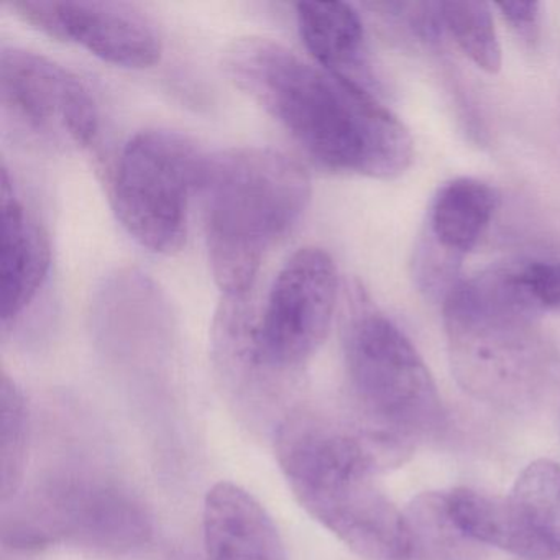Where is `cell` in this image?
I'll return each mask as SVG.
<instances>
[{
    "label": "cell",
    "mask_w": 560,
    "mask_h": 560,
    "mask_svg": "<svg viewBox=\"0 0 560 560\" xmlns=\"http://www.w3.org/2000/svg\"><path fill=\"white\" fill-rule=\"evenodd\" d=\"M298 31L317 67L373 93L365 27L353 5L346 2H301ZM375 94V93H373Z\"/></svg>",
    "instance_id": "5bb4252c"
},
{
    "label": "cell",
    "mask_w": 560,
    "mask_h": 560,
    "mask_svg": "<svg viewBox=\"0 0 560 560\" xmlns=\"http://www.w3.org/2000/svg\"><path fill=\"white\" fill-rule=\"evenodd\" d=\"M498 206L497 189L481 179L462 176L439 188L412 252V278L425 298L442 304L460 283L462 264L490 228Z\"/></svg>",
    "instance_id": "30bf717a"
},
{
    "label": "cell",
    "mask_w": 560,
    "mask_h": 560,
    "mask_svg": "<svg viewBox=\"0 0 560 560\" xmlns=\"http://www.w3.org/2000/svg\"><path fill=\"white\" fill-rule=\"evenodd\" d=\"M229 80L320 166L392 182L411 168L415 140L378 97L264 37L232 42Z\"/></svg>",
    "instance_id": "6da1fadb"
},
{
    "label": "cell",
    "mask_w": 560,
    "mask_h": 560,
    "mask_svg": "<svg viewBox=\"0 0 560 560\" xmlns=\"http://www.w3.org/2000/svg\"><path fill=\"white\" fill-rule=\"evenodd\" d=\"M208 156L188 137L166 129L142 130L126 143L114 172L113 206L137 244L160 255L183 247Z\"/></svg>",
    "instance_id": "52a82bcc"
},
{
    "label": "cell",
    "mask_w": 560,
    "mask_h": 560,
    "mask_svg": "<svg viewBox=\"0 0 560 560\" xmlns=\"http://www.w3.org/2000/svg\"><path fill=\"white\" fill-rule=\"evenodd\" d=\"M411 560H477L478 544L468 539L448 513L445 493L419 494L406 511Z\"/></svg>",
    "instance_id": "2e32d148"
},
{
    "label": "cell",
    "mask_w": 560,
    "mask_h": 560,
    "mask_svg": "<svg viewBox=\"0 0 560 560\" xmlns=\"http://www.w3.org/2000/svg\"><path fill=\"white\" fill-rule=\"evenodd\" d=\"M199 195L215 284L224 296H248L271 248L306 211L310 176L284 153L242 147L208 156Z\"/></svg>",
    "instance_id": "5b68a950"
},
{
    "label": "cell",
    "mask_w": 560,
    "mask_h": 560,
    "mask_svg": "<svg viewBox=\"0 0 560 560\" xmlns=\"http://www.w3.org/2000/svg\"><path fill=\"white\" fill-rule=\"evenodd\" d=\"M31 513L5 529V542L45 547L71 542L103 553H122L149 539L150 521L132 497L113 485L68 478L42 491Z\"/></svg>",
    "instance_id": "ba28073f"
},
{
    "label": "cell",
    "mask_w": 560,
    "mask_h": 560,
    "mask_svg": "<svg viewBox=\"0 0 560 560\" xmlns=\"http://www.w3.org/2000/svg\"><path fill=\"white\" fill-rule=\"evenodd\" d=\"M0 97L5 114L32 136L55 145L90 149L100 114L86 84L50 58L24 48H2Z\"/></svg>",
    "instance_id": "9c48e42d"
},
{
    "label": "cell",
    "mask_w": 560,
    "mask_h": 560,
    "mask_svg": "<svg viewBox=\"0 0 560 560\" xmlns=\"http://www.w3.org/2000/svg\"><path fill=\"white\" fill-rule=\"evenodd\" d=\"M2 327L18 323L47 281L51 265L50 241L34 212L25 206L9 170L2 168Z\"/></svg>",
    "instance_id": "7c38bea8"
},
{
    "label": "cell",
    "mask_w": 560,
    "mask_h": 560,
    "mask_svg": "<svg viewBox=\"0 0 560 560\" xmlns=\"http://www.w3.org/2000/svg\"><path fill=\"white\" fill-rule=\"evenodd\" d=\"M508 497L553 560H560V465L549 458L530 462Z\"/></svg>",
    "instance_id": "e0dca14e"
},
{
    "label": "cell",
    "mask_w": 560,
    "mask_h": 560,
    "mask_svg": "<svg viewBox=\"0 0 560 560\" xmlns=\"http://www.w3.org/2000/svg\"><path fill=\"white\" fill-rule=\"evenodd\" d=\"M501 18L524 42H534L539 35V2H500L494 5Z\"/></svg>",
    "instance_id": "44dd1931"
},
{
    "label": "cell",
    "mask_w": 560,
    "mask_h": 560,
    "mask_svg": "<svg viewBox=\"0 0 560 560\" xmlns=\"http://www.w3.org/2000/svg\"><path fill=\"white\" fill-rule=\"evenodd\" d=\"M275 452L307 514L365 560H411L408 520L375 483L382 471L350 428L296 409L275 431Z\"/></svg>",
    "instance_id": "3957f363"
},
{
    "label": "cell",
    "mask_w": 560,
    "mask_h": 560,
    "mask_svg": "<svg viewBox=\"0 0 560 560\" xmlns=\"http://www.w3.org/2000/svg\"><path fill=\"white\" fill-rule=\"evenodd\" d=\"M2 501L14 500L24 481L31 445V411L21 386L8 373H2Z\"/></svg>",
    "instance_id": "d6986e66"
},
{
    "label": "cell",
    "mask_w": 560,
    "mask_h": 560,
    "mask_svg": "<svg viewBox=\"0 0 560 560\" xmlns=\"http://www.w3.org/2000/svg\"><path fill=\"white\" fill-rule=\"evenodd\" d=\"M452 373L465 393L501 411L527 412L560 389V359L524 303L508 265L462 280L444 303Z\"/></svg>",
    "instance_id": "7a4b0ae2"
},
{
    "label": "cell",
    "mask_w": 560,
    "mask_h": 560,
    "mask_svg": "<svg viewBox=\"0 0 560 560\" xmlns=\"http://www.w3.org/2000/svg\"><path fill=\"white\" fill-rule=\"evenodd\" d=\"M511 280L524 303L542 317L560 313V260L557 258H527L508 261Z\"/></svg>",
    "instance_id": "ffe728a7"
},
{
    "label": "cell",
    "mask_w": 560,
    "mask_h": 560,
    "mask_svg": "<svg viewBox=\"0 0 560 560\" xmlns=\"http://www.w3.org/2000/svg\"><path fill=\"white\" fill-rule=\"evenodd\" d=\"M439 14L444 31L475 67L488 74L500 73L503 51L490 4L480 0H444L439 2Z\"/></svg>",
    "instance_id": "ac0fdd59"
},
{
    "label": "cell",
    "mask_w": 560,
    "mask_h": 560,
    "mask_svg": "<svg viewBox=\"0 0 560 560\" xmlns=\"http://www.w3.org/2000/svg\"><path fill=\"white\" fill-rule=\"evenodd\" d=\"M202 533L209 560H288L270 514L232 481H219L206 494Z\"/></svg>",
    "instance_id": "4fadbf2b"
},
{
    "label": "cell",
    "mask_w": 560,
    "mask_h": 560,
    "mask_svg": "<svg viewBox=\"0 0 560 560\" xmlns=\"http://www.w3.org/2000/svg\"><path fill=\"white\" fill-rule=\"evenodd\" d=\"M339 298L336 261L323 248L288 258L265 306L222 298L212 326V355L235 388L268 393L300 375L326 342Z\"/></svg>",
    "instance_id": "277c9868"
},
{
    "label": "cell",
    "mask_w": 560,
    "mask_h": 560,
    "mask_svg": "<svg viewBox=\"0 0 560 560\" xmlns=\"http://www.w3.org/2000/svg\"><path fill=\"white\" fill-rule=\"evenodd\" d=\"M24 24L58 42L77 45L107 63L145 70L162 58V38L136 9L114 2H40L11 5Z\"/></svg>",
    "instance_id": "8fae6325"
},
{
    "label": "cell",
    "mask_w": 560,
    "mask_h": 560,
    "mask_svg": "<svg viewBox=\"0 0 560 560\" xmlns=\"http://www.w3.org/2000/svg\"><path fill=\"white\" fill-rule=\"evenodd\" d=\"M343 360L359 415L350 429L360 438L406 458L412 441L444 428L438 386L415 343L360 291L343 329Z\"/></svg>",
    "instance_id": "8992f818"
},
{
    "label": "cell",
    "mask_w": 560,
    "mask_h": 560,
    "mask_svg": "<svg viewBox=\"0 0 560 560\" xmlns=\"http://www.w3.org/2000/svg\"><path fill=\"white\" fill-rule=\"evenodd\" d=\"M445 497L452 520L474 542L497 547L521 559L553 560L510 497H491L471 488H455Z\"/></svg>",
    "instance_id": "9a60e30c"
}]
</instances>
